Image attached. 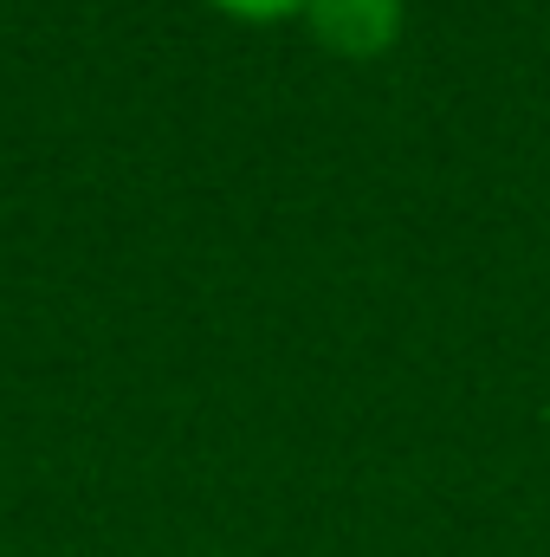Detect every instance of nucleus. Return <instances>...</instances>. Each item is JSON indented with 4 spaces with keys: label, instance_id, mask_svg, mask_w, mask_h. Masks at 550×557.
Here are the masks:
<instances>
[{
    "label": "nucleus",
    "instance_id": "obj_2",
    "mask_svg": "<svg viewBox=\"0 0 550 557\" xmlns=\"http://www.w3.org/2000/svg\"><path fill=\"white\" fill-rule=\"evenodd\" d=\"M208 7H221V13H234V20H253V26H273V20L304 13V0H208Z\"/></svg>",
    "mask_w": 550,
    "mask_h": 557
},
{
    "label": "nucleus",
    "instance_id": "obj_1",
    "mask_svg": "<svg viewBox=\"0 0 550 557\" xmlns=\"http://www.w3.org/2000/svg\"><path fill=\"white\" fill-rule=\"evenodd\" d=\"M304 26L337 59H383L402 39V0H304Z\"/></svg>",
    "mask_w": 550,
    "mask_h": 557
}]
</instances>
